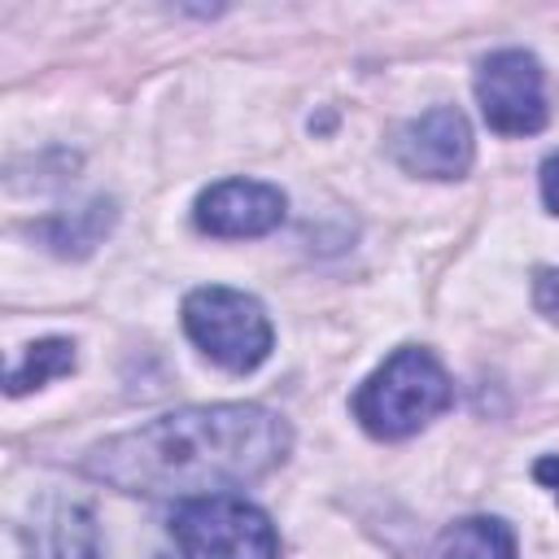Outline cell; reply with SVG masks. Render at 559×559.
I'll list each match as a JSON object with an SVG mask.
<instances>
[{"mask_svg":"<svg viewBox=\"0 0 559 559\" xmlns=\"http://www.w3.org/2000/svg\"><path fill=\"white\" fill-rule=\"evenodd\" d=\"M293 450L284 415L258 402L183 406L131 432L105 437L83 454V476L140 498H205L275 472Z\"/></svg>","mask_w":559,"mask_h":559,"instance_id":"obj_1","label":"cell"},{"mask_svg":"<svg viewBox=\"0 0 559 559\" xmlns=\"http://www.w3.org/2000/svg\"><path fill=\"white\" fill-rule=\"evenodd\" d=\"M454 384L432 349L402 345L393 349L354 393V419L376 441H402L428 428L441 411H450Z\"/></svg>","mask_w":559,"mask_h":559,"instance_id":"obj_2","label":"cell"},{"mask_svg":"<svg viewBox=\"0 0 559 559\" xmlns=\"http://www.w3.org/2000/svg\"><path fill=\"white\" fill-rule=\"evenodd\" d=\"M183 332L210 362L236 376L262 367L275 345L262 301L227 284H205L183 297Z\"/></svg>","mask_w":559,"mask_h":559,"instance_id":"obj_3","label":"cell"},{"mask_svg":"<svg viewBox=\"0 0 559 559\" xmlns=\"http://www.w3.org/2000/svg\"><path fill=\"white\" fill-rule=\"evenodd\" d=\"M183 559H280V533L262 507L240 493L188 498L170 515Z\"/></svg>","mask_w":559,"mask_h":559,"instance_id":"obj_4","label":"cell"},{"mask_svg":"<svg viewBox=\"0 0 559 559\" xmlns=\"http://www.w3.org/2000/svg\"><path fill=\"white\" fill-rule=\"evenodd\" d=\"M476 100L498 135H533L546 127V74L524 48H498L476 66Z\"/></svg>","mask_w":559,"mask_h":559,"instance_id":"obj_5","label":"cell"},{"mask_svg":"<svg viewBox=\"0 0 559 559\" xmlns=\"http://www.w3.org/2000/svg\"><path fill=\"white\" fill-rule=\"evenodd\" d=\"M393 157L406 175H419V179H459V175H467V166L476 157V144H472V127H467L463 109L437 105V109L411 118L393 140Z\"/></svg>","mask_w":559,"mask_h":559,"instance_id":"obj_6","label":"cell"},{"mask_svg":"<svg viewBox=\"0 0 559 559\" xmlns=\"http://www.w3.org/2000/svg\"><path fill=\"white\" fill-rule=\"evenodd\" d=\"M288 197L275 183L262 179H223L210 183L197 205L192 218L205 236H223V240H245V236H266L284 223Z\"/></svg>","mask_w":559,"mask_h":559,"instance_id":"obj_7","label":"cell"},{"mask_svg":"<svg viewBox=\"0 0 559 559\" xmlns=\"http://www.w3.org/2000/svg\"><path fill=\"white\" fill-rule=\"evenodd\" d=\"M17 537L26 559H105L96 515L87 502L48 498L44 507H35L31 524L17 528Z\"/></svg>","mask_w":559,"mask_h":559,"instance_id":"obj_8","label":"cell"},{"mask_svg":"<svg viewBox=\"0 0 559 559\" xmlns=\"http://www.w3.org/2000/svg\"><path fill=\"white\" fill-rule=\"evenodd\" d=\"M432 559H520V550H515V533L507 520L467 515V520H454L437 537Z\"/></svg>","mask_w":559,"mask_h":559,"instance_id":"obj_9","label":"cell"},{"mask_svg":"<svg viewBox=\"0 0 559 559\" xmlns=\"http://www.w3.org/2000/svg\"><path fill=\"white\" fill-rule=\"evenodd\" d=\"M74 362H79L74 341H66V336H44V341L26 345L22 358L9 367V393L22 397V393H31V389H44L48 380L70 376Z\"/></svg>","mask_w":559,"mask_h":559,"instance_id":"obj_10","label":"cell"},{"mask_svg":"<svg viewBox=\"0 0 559 559\" xmlns=\"http://www.w3.org/2000/svg\"><path fill=\"white\" fill-rule=\"evenodd\" d=\"M109 223H114V205H109V201H87V205L74 210V214H57V218L39 223L35 231H39V240L52 245L57 253H87V249L109 231Z\"/></svg>","mask_w":559,"mask_h":559,"instance_id":"obj_11","label":"cell"},{"mask_svg":"<svg viewBox=\"0 0 559 559\" xmlns=\"http://www.w3.org/2000/svg\"><path fill=\"white\" fill-rule=\"evenodd\" d=\"M533 301L550 323H559V266H542L533 275Z\"/></svg>","mask_w":559,"mask_h":559,"instance_id":"obj_12","label":"cell"},{"mask_svg":"<svg viewBox=\"0 0 559 559\" xmlns=\"http://www.w3.org/2000/svg\"><path fill=\"white\" fill-rule=\"evenodd\" d=\"M542 201L550 214H559V153H550L542 162Z\"/></svg>","mask_w":559,"mask_h":559,"instance_id":"obj_13","label":"cell"},{"mask_svg":"<svg viewBox=\"0 0 559 559\" xmlns=\"http://www.w3.org/2000/svg\"><path fill=\"white\" fill-rule=\"evenodd\" d=\"M533 476H537V480H542V485H546V489H550V493L559 498V459H555V454H546V459H537V467H533Z\"/></svg>","mask_w":559,"mask_h":559,"instance_id":"obj_14","label":"cell"}]
</instances>
